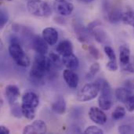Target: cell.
<instances>
[{"mask_svg": "<svg viewBox=\"0 0 134 134\" xmlns=\"http://www.w3.org/2000/svg\"><path fill=\"white\" fill-rule=\"evenodd\" d=\"M16 39L17 38H13L11 39V42L9 46V53L17 65L24 68L28 67L30 65V60Z\"/></svg>", "mask_w": 134, "mask_h": 134, "instance_id": "277c9868", "label": "cell"}, {"mask_svg": "<svg viewBox=\"0 0 134 134\" xmlns=\"http://www.w3.org/2000/svg\"><path fill=\"white\" fill-rule=\"evenodd\" d=\"M126 108L130 112L134 111V96H131L126 103Z\"/></svg>", "mask_w": 134, "mask_h": 134, "instance_id": "836d02e7", "label": "cell"}, {"mask_svg": "<svg viewBox=\"0 0 134 134\" xmlns=\"http://www.w3.org/2000/svg\"><path fill=\"white\" fill-rule=\"evenodd\" d=\"M74 30L75 32V35L79 42H86L89 40L90 35L91 34L88 28L85 27L79 23H75L74 24Z\"/></svg>", "mask_w": 134, "mask_h": 134, "instance_id": "2e32d148", "label": "cell"}, {"mask_svg": "<svg viewBox=\"0 0 134 134\" xmlns=\"http://www.w3.org/2000/svg\"><path fill=\"white\" fill-rule=\"evenodd\" d=\"M49 59L53 65V67L55 68H57V69H60L63 66H64V64H63V61H62V59L60 58V56L57 55V53H51L49 54Z\"/></svg>", "mask_w": 134, "mask_h": 134, "instance_id": "7402d4cb", "label": "cell"}, {"mask_svg": "<svg viewBox=\"0 0 134 134\" xmlns=\"http://www.w3.org/2000/svg\"><path fill=\"white\" fill-rule=\"evenodd\" d=\"M115 97L117 100L122 103H126V101L129 100V98L132 96V92L130 90L127 88H118L115 90Z\"/></svg>", "mask_w": 134, "mask_h": 134, "instance_id": "ffe728a7", "label": "cell"}, {"mask_svg": "<svg viewBox=\"0 0 134 134\" xmlns=\"http://www.w3.org/2000/svg\"><path fill=\"white\" fill-rule=\"evenodd\" d=\"M104 13L106 19L112 24H116L122 20V13L120 9L112 7L108 2H105L104 4Z\"/></svg>", "mask_w": 134, "mask_h": 134, "instance_id": "ba28073f", "label": "cell"}, {"mask_svg": "<svg viewBox=\"0 0 134 134\" xmlns=\"http://www.w3.org/2000/svg\"><path fill=\"white\" fill-rule=\"evenodd\" d=\"M106 68L111 71H115L118 70V64L116 60H110L107 64H106Z\"/></svg>", "mask_w": 134, "mask_h": 134, "instance_id": "1f68e13d", "label": "cell"}, {"mask_svg": "<svg viewBox=\"0 0 134 134\" xmlns=\"http://www.w3.org/2000/svg\"><path fill=\"white\" fill-rule=\"evenodd\" d=\"M100 64L98 63L93 64L90 68V71L86 75V79L87 80L93 79L95 77V75L98 73V71H100Z\"/></svg>", "mask_w": 134, "mask_h": 134, "instance_id": "d4e9b609", "label": "cell"}, {"mask_svg": "<svg viewBox=\"0 0 134 134\" xmlns=\"http://www.w3.org/2000/svg\"><path fill=\"white\" fill-rule=\"evenodd\" d=\"M39 104L38 96L34 92H27L21 99V108L23 116L28 120L35 118L37 108Z\"/></svg>", "mask_w": 134, "mask_h": 134, "instance_id": "7a4b0ae2", "label": "cell"}, {"mask_svg": "<svg viewBox=\"0 0 134 134\" xmlns=\"http://www.w3.org/2000/svg\"><path fill=\"white\" fill-rule=\"evenodd\" d=\"M7 1H12V0H7Z\"/></svg>", "mask_w": 134, "mask_h": 134, "instance_id": "8d00e7d4", "label": "cell"}, {"mask_svg": "<svg viewBox=\"0 0 134 134\" xmlns=\"http://www.w3.org/2000/svg\"><path fill=\"white\" fill-rule=\"evenodd\" d=\"M10 106V111L11 114L16 117V118H21L23 116V113H22V108H21V105L20 106V104L18 103L13 104Z\"/></svg>", "mask_w": 134, "mask_h": 134, "instance_id": "484cf974", "label": "cell"}, {"mask_svg": "<svg viewBox=\"0 0 134 134\" xmlns=\"http://www.w3.org/2000/svg\"><path fill=\"white\" fill-rule=\"evenodd\" d=\"M47 127L46 123L42 120H35L30 125L24 127L23 133L24 134H42L46 133Z\"/></svg>", "mask_w": 134, "mask_h": 134, "instance_id": "30bf717a", "label": "cell"}, {"mask_svg": "<svg viewBox=\"0 0 134 134\" xmlns=\"http://www.w3.org/2000/svg\"><path fill=\"white\" fill-rule=\"evenodd\" d=\"M31 46L33 49L38 54L45 55L48 52V43L44 40L42 37L38 35H36L32 38Z\"/></svg>", "mask_w": 134, "mask_h": 134, "instance_id": "5bb4252c", "label": "cell"}, {"mask_svg": "<svg viewBox=\"0 0 134 134\" xmlns=\"http://www.w3.org/2000/svg\"><path fill=\"white\" fill-rule=\"evenodd\" d=\"M57 52L61 56L72 53H73V45H72L71 42L69 40H67V39L61 41L57 45Z\"/></svg>", "mask_w": 134, "mask_h": 134, "instance_id": "d6986e66", "label": "cell"}, {"mask_svg": "<svg viewBox=\"0 0 134 134\" xmlns=\"http://www.w3.org/2000/svg\"><path fill=\"white\" fill-rule=\"evenodd\" d=\"M66 102L64 98L61 96H57L55 100L51 104V109L57 115H63L66 111Z\"/></svg>", "mask_w": 134, "mask_h": 134, "instance_id": "e0dca14e", "label": "cell"}, {"mask_svg": "<svg viewBox=\"0 0 134 134\" xmlns=\"http://www.w3.org/2000/svg\"><path fill=\"white\" fill-rule=\"evenodd\" d=\"M122 69L130 73H134V57H131L130 61L127 64L122 66Z\"/></svg>", "mask_w": 134, "mask_h": 134, "instance_id": "f546056e", "label": "cell"}, {"mask_svg": "<svg viewBox=\"0 0 134 134\" xmlns=\"http://www.w3.org/2000/svg\"><path fill=\"white\" fill-rule=\"evenodd\" d=\"M100 91V86L97 82L85 85L77 93V100L81 102L90 101L97 97Z\"/></svg>", "mask_w": 134, "mask_h": 134, "instance_id": "8992f818", "label": "cell"}, {"mask_svg": "<svg viewBox=\"0 0 134 134\" xmlns=\"http://www.w3.org/2000/svg\"><path fill=\"white\" fill-rule=\"evenodd\" d=\"M79 2H82V3H86V4H88V3H91L92 2H93L94 0H78Z\"/></svg>", "mask_w": 134, "mask_h": 134, "instance_id": "d590c367", "label": "cell"}, {"mask_svg": "<svg viewBox=\"0 0 134 134\" xmlns=\"http://www.w3.org/2000/svg\"><path fill=\"white\" fill-rule=\"evenodd\" d=\"M122 20L132 27H134V11H128L122 14Z\"/></svg>", "mask_w": 134, "mask_h": 134, "instance_id": "cb8c5ba5", "label": "cell"}, {"mask_svg": "<svg viewBox=\"0 0 134 134\" xmlns=\"http://www.w3.org/2000/svg\"><path fill=\"white\" fill-rule=\"evenodd\" d=\"M27 11L38 17H49L52 14V9L49 4L42 0H30L27 3Z\"/></svg>", "mask_w": 134, "mask_h": 134, "instance_id": "5b68a950", "label": "cell"}, {"mask_svg": "<svg viewBox=\"0 0 134 134\" xmlns=\"http://www.w3.org/2000/svg\"><path fill=\"white\" fill-rule=\"evenodd\" d=\"M119 59L122 66L127 64L130 61V50L126 46H122L119 48Z\"/></svg>", "mask_w": 134, "mask_h": 134, "instance_id": "44dd1931", "label": "cell"}, {"mask_svg": "<svg viewBox=\"0 0 134 134\" xmlns=\"http://www.w3.org/2000/svg\"><path fill=\"white\" fill-rule=\"evenodd\" d=\"M104 53L108 57L109 60H116V56H115V53L114 51V49L109 46H106L104 47Z\"/></svg>", "mask_w": 134, "mask_h": 134, "instance_id": "4dcf8cb0", "label": "cell"}, {"mask_svg": "<svg viewBox=\"0 0 134 134\" xmlns=\"http://www.w3.org/2000/svg\"><path fill=\"white\" fill-rule=\"evenodd\" d=\"M53 9L57 14L66 16L71 14L74 10V5L67 0H55L53 2Z\"/></svg>", "mask_w": 134, "mask_h": 134, "instance_id": "9c48e42d", "label": "cell"}, {"mask_svg": "<svg viewBox=\"0 0 134 134\" xmlns=\"http://www.w3.org/2000/svg\"><path fill=\"white\" fill-rule=\"evenodd\" d=\"M42 38L49 46H54L59 38L57 31L51 27H46L42 31Z\"/></svg>", "mask_w": 134, "mask_h": 134, "instance_id": "9a60e30c", "label": "cell"}, {"mask_svg": "<svg viewBox=\"0 0 134 134\" xmlns=\"http://www.w3.org/2000/svg\"><path fill=\"white\" fill-rule=\"evenodd\" d=\"M100 88V94L98 98V104L100 108L104 111H108L113 106V94L111 87L108 82L105 79H100L96 81Z\"/></svg>", "mask_w": 134, "mask_h": 134, "instance_id": "3957f363", "label": "cell"}, {"mask_svg": "<svg viewBox=\"0 0 134 134\" xmlns=\"http://www.w3.org/2000/svg\"><path fill=\"white\" fill-rule=\"evenodd\" d=\"M5 96L9 105L18 103V98L20 96L19 88L15 85H8L5 89Z\"/></svg>", "mask_w": 134, "mask_h": 134, "instance_id": "7c38bea8", "label": "cell"}, {"mask_svg": "<svg viewBox=\"0 0 134 134\" xmlns=\"http://www.w3.org/2000/svg\"><path fill=\"white\" fill-rule=\"evenodd\" d=\"M126 109L123 107L118 106L112 113V119L115 121L120 120L126 116Z\"/></svg>", "mask_w": 134, "mask_h": 134, "instance_id": "603a6c76", "label": "cell"}, {"mask_svg": "<svg viewBox=\"0 0 134 134\" xmlns=\"http://www.w3.org/2000/svg\"><path fill=\"white\" fill-rule=\"evenodd\" d=\"M84 133L85 134H103L104 133V131H103L101 129H100L99 127H97V126H91L87 127V128L85 130Z\"/></svg>", "mask_w": 134, "mask_h": 134, "instance_id": "83f0119b", "label": "cell"}, {"mask_svg": "<svg viewBox=\"0 0 134 134\" xmlns=\"http://www.w3.org/2000/svg\"><path fill=\"white\" fill-rule=\"evenodd\" d=\"M62 61L64 66H65L68 69L75 71L79 66V60L73 53L62 56Z\"/></svg>", "mask_w": 134, "mask_h": 134, "instance_id": "ac0fdd59", "label": "cell"}, {"mask_svg": "<svg viewBox=\"0 0 134 134\" xmlns=\"http://www.w3.org/2000/svg\"><path fill=\"white\" fill-rule=\"evenodd\" d=\"M87 28L99 43H105L108 40V34L101 27V23L99 20H94L90 23Z\"/></svg>", "mask_w": 134, "mask_h": 134, "instance_id": "52a82bcc", "label": "cell"}, {"mask_svg": "<svg viewBox=\"0 0 134 134\" xmlns=\"http://www.w3.org/2000/svg\"><path fill=\"white\" fill-rule=\"evenodd\" d=\"M88 50H89V53H90V55L93 57H94L95 59H99L100 57V53L99 49L93 45H90L88 46Z\"/></svg>", "mask_w": 134, "mask_h": 134, "instance_id": "f1b7e54d", "label": "cell"}, {"mask_svg": "<svg viewBox=\"0 0 134 134\" xmlns=\"http://www.w3.org/2000/svg\"><path fill=\"white\" fill-rule=\"evenodd\" d=\"M63 78L66 82V84L71 89H76L79 85V78L76 72L74 70L65 69L63 72Z\"/></svg>", "mask_w": 134, "mask_h": 134, "instance_id": "4fadbf2b", "label": "cell"}, {"mask_svg": "<svg viewBox=\"0 0 134 134\" xmlns=\"http://www.w3.org/2000/svg\"><path fill=\"white\" fill-rule=\"evenodd\" d=\"M8 20H9V14H8L7 10L4 7L1 8V9H0V27H3L8 22Z\"/></svg>", "mask_w": 134, "mask_h": 134, "instance_id": "4316f807", "label": "cell"}, {"mask_svg": "<svg viewBox=\"0 0 134 134\" xmlns=\"http://www.w3.org/2000/svg\"><path fill=\"white\" fill-rule=\"evenodd\" d=\"M54 68L49 57H46L44 54L37 53L30 71V78L35 82H39Z\"/></svg>", "mask_w": 134, "mask_h": 134, "instance_id": "6da1fadb", "label": "cell"}, {"mask_svg": "<svg viewBox=\"0 0 134 134\" xmlns=\"http://www.w3.org/2000/svg\"><path fill=\"white\" fill-rule=\"evenodd\" d=\"M118 131L119 133L122 134L126 133H131L133 130V128L130 126H128V125H122V126H120L118 129Z\"/></svg>", "mask_w": 134, "mask_h": 134, "instance_id": "d6a6232c", "label": "cell"}, {"mask_svg": "<svg viewBox=\"0 0 134 134\" xmlns=\"http://www.w3.org/2000/svg\"><path fill=\"white\" fill-rule=\"evenodd\" d=\"M0 133L2 134H9L10 133V131H9V130L6 127V126H0Z\"/></svg>", "mask_w": 134, "mask_h": 134, "instance_id": "e575fe53", "label": "cell"}, {"mask_svg": "<svg viewBox=\"0 0 134 134\" xmlns=\"http://www.w3.org/2000/svg\"><path fill=\"white\" fill-rule=\"evenodd\" d=\"M27 1H30V0H27Z\"/></svg>", "mask_w": 134, "mask_h": 134, "instance_id": "74e56055", "label": "cell"}, {"mask_svg": "<svg viewBox=\"0 0 134 134\" xmlns=\"http://www.w3.org/2000/svg\"><path fill=\"white\" fill-rule=\"evenodd\" d=\"M89 117L92 122L97 125H104L107 122L108 118L101 108L92 107L89 111Z\"/></svg>", "mask_w": 134, "mask_h": 134, "instance_id": "8fae6325", "label": "cell"}]
</instances>
